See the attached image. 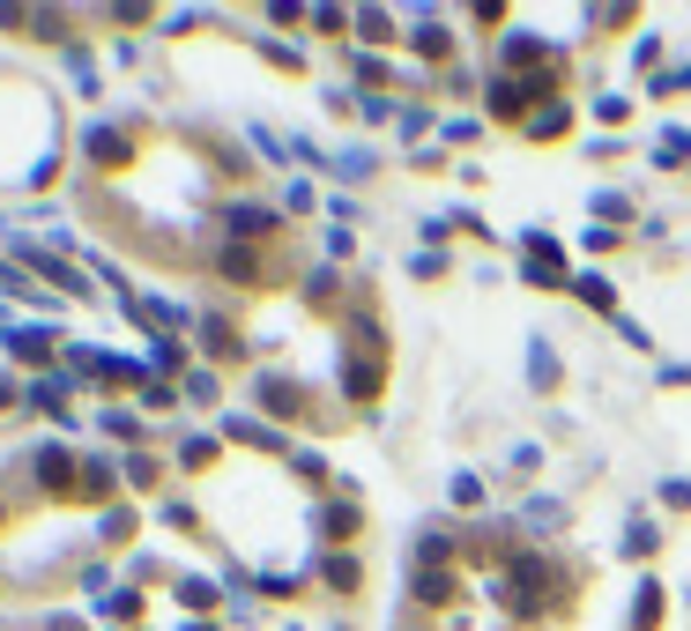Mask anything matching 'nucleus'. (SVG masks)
<instances>
[{
  "instance_id": "obj_12",
  "label": "nucleus",
  "mask_w": 691,
  "mask_h": 631,
  "mask_svg": "<svg viewBox=\"0 0 691 631\" xmlns=\"http://www.w3.org/2000/svg\"><path fill=\"white\" fill-rule=\"evenodd\" d=\"M662 164H691V134L669 126V134H662Z\"/></svg>"
},
{
  "instance_id": "obj_14",
  "label": "nucleus",
  "mask_w": 691,
  "mask_h": 631,
  "mask_svg": "<svg viewBox=\"0 0 691 631\" xmlns=\"http://www.w3.org/2000/svg\"><path fill=\"white\" fill-rule=\"evenodd\" d=\"M261 401H268V409H283V416L297 409V394H291V387H275V379H261Z\"/></svg>"
},
{
  "instance_id": "obj_5",
  "label": "nucleus",
  "mask_w": 691,
  "mask_h": 631,
  "mask_svg": "<svg viewBox=\"0 0 691 631\" xmlns=\"http://www.w3.org/2000/svg\"><path fill=\"white\" fill-rule=\"evenodd\" d=\"M38 476H45L52 490H68V454H60V446H38Z\"/></svg>"
},
{
  "instance_id": "obj_17",
  "label": "nucleus",
  "mask_w": 691,
  "mask_h": 631,
  "mask_svg": "<svg viewBox=\"0 0 691 631\" xmlns=\"http://www.w3.org/2000/svg\"><path fill=\"white\" fill-rule=\"evenodd\" d=\"M654 617H662V594H654V587H640V631H654Z\"/></svg>"
},
{
  "instance_id": "obj_13",
  "label": "nucleus",
  "mask_w": 691,
  "mask_h": 631,
  "mask_svg": "<svg viewBox=\"0 0 691 631\" xmlns=\"http://www.w3.org/2000/svg\"><path fill=\"white\" fill-rule=\"evenodd\" d=\"M327 587H343L349 594V587H357V558H327Z\"/></svg>"
},
{
  "instance_id": "obj_18",
  "label": "nucleus",
  "mask_w": 691,
  "mask_h": 631,
  "mask_svg": "<svg viewBox=\"0 0 691 631\" xmlns=\"http://www.w3.org/2000/svg\"><path fill=\"white\" fill-rule=\"evenodd\" d=\"M52 631H82V624H68V617H60V624H52Z\"/></svg>"
},
{
  "instance_id": "obj_8",
  "label": "nucleus",
  "mask_w": 691,
  "mask_h": 631,
  "mask_svg": "<svg viewBox=\"0 0 691 631\" xmlns=\"http://www.w3.org/2000/svg\"><path fill=\"white\" fill-rule=\"evenodd\" d=\"M558 520H566V506H558V498H536V506H528V528H536V535H550Z\"/></svg>"
},
{
  "instance_id": "obj_9",
  "label": "nucleus",
  "mask_w": 691,
  "mask_h": 631,
  "mask_svg": "<svg viewBox=\"0 0 691 631\" xmlns=\"http://www.w3.org/2000/svg\"><path fill=\"white\" fill-rule=\"evenodd\" d=\"M417 52H424V60H446V52H454V38H446L439 23H424L417 30Z\"/></svg>"
},
{
  "instance_id": "obj_15",
  "label": "nucleus",
  "mask_w": 691,
  "mask_h": 631,
  "mask_svg": "<svg viewBox=\"0 0 691 631\" xmlns=\"http://www.w3.org/2000/svg\"><path fill=\"white\" fill-rule=\"evenodd\" d=\"M536 60V38H506V68H528Z\"/></svg>"
},
{
  "instance_id": "obj_11",
  "label": "nucleus",
  "mask_w": 691,
  "mask_h": 631,
  "mask_svg": "<svg viewBox=\"0 0 691 631\" xmlns=\"http://www.w3.org/2000/svg\"><path fill=\"white\" fill-rule=\"evenodd\" d=\"M349 394L372 401V394H379V365H349Z\"/></svg>"
},
{
  "instance_id": "obj_7",
  "label": "nucleus",
  "mask_w": 691,
  "mask_h": 631,
  "mask_svg": "<svg viewBox=\"0 0 691 631\" xmlns=\"http://www.w3.org/2000/svg\"><path fill=\"white\" fill-rule=\"evenodd\" d=\"M417 594H424V602H454V580H446L439 564H424V580H417Z\"/></svg>"
},
{
  "instance_id": "obj_6",
  "label": "nucleus",
  "mask_w": 691,
  "mask_h": 631,
  "mask_svg": "<svg viewBox=\"0 0 691 631\" xmlns=\"http://www.w3.org/2000/svg\"><path fill=\"white\" fill-rule=\"evenodd\" d=\"M8 349H16V357H45L52 335H45V327H16V335H8Z\"/></svg>"
},
{
  "instance_id": "obj_4",
  "label": "nucleus",
  "mask_w": 691,
  "mask_h": 631,
  "mask_svg": "<svg viewBox=\"0 0 691 631\" xmlns=\"http://www.w3.org/2000/svg\"><path fill=\"white\" fill-rule=\"evenodd\" d=\"M90 156H98V164H126V142L112 126H90Z\"/></svg>"
},
{
  "instance_id": "obj_16",
  "label": "nucleus",
  "mask_w": 691,
  "mask_h": 631,
  "mask_svg": "<svg viewBox=\"0 0 691 631\" xmlns=\"http://www.w3.org/2000/svg\"><path fill=\"white\" fill-rule=\"evenodd\" d=\"M82 490H90V498H98V490H112V468L90 461V468H82Z\"/></svg>"
},
{
  "instance_id": "obj_2",
  "label": "nucleus",
  "mask_w": 691,
  "mask_h": 631,
  "mask_svg": "<svg viewBox=\"0 0 691 631\" xmlns=\"http://www.w3.org/2000/svg\"><path fill=\"white\" fill-rule=\"evenodd\" d=\"M231 231H238V238H261V231H275V208H253V201H238V208H231Z\"/></svg>"
},
{
  "instance_id": "obj_3",
  "label": "nucleus",
  "mask_w": 691,
  "mask_h": 631,
  "mask_svg": "<svg viewBox=\"0 0 691 631\" xmlns=\"http://www.w3.org/2000/svg\"><path fill=\"white\" fill-rule=\"evenodd\" d=\"M223 267H231L238 283H261V253H253V245H223Z\"/></svg>"
},
{
  "instance_id": "obj_1",
  "label": "nucleus",
  "mask_w": 691,
  "mask_h": 631,
  "mask_svg": "<svg viewBox=\"0 0 691 631\" xmlns=\"http://www.w3.org/2000/svg\"><path fill=\"white\" fill-rule=\"evenodd\" d=\"M550 594H558L550 564H543V558H520V564H514V580H506V602H514V617H536Z\"/></svg>"
},
{
  "instance_id": "obj_10",
  "label": "nucleus",
  "mask_w": 691,
  "mask_h": 631,
  "mask_svg": "<svg viewBox=\"0 0 691 631\" xmlns=\"http://www.w3.org/2000/svg\"><path fill=\"white\" fill-rule=\"evenodd\" d=\"M201 342H209V349H216V357H231V349H238V335H231V327H223V319H201Z\"/></svg>"
}]
</instances>
